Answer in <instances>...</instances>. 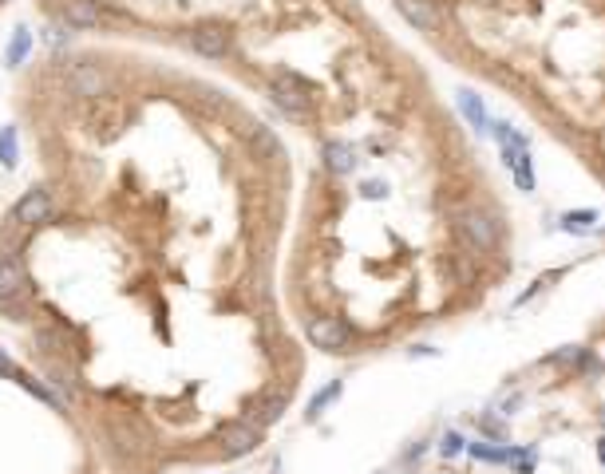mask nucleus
I'll list each match as a JSON object with an SVG mask.
<instances>
[{"label":"nucleus","instance_id":"2eb2a0df","mask_svg":"<svg viewBox=\"0 0 605 474\" xmlns=\"http://www.w3.org/2000/svg\"><path fill=\"white\" fill-rule=\"evenodd\" d=\"M593 225H598V210H566L558 218V230H566V233H589Z\"/></svg>","mask_w":605,"mask_h":474},{"label":"nucleus","instance_id":"ddd939ff","mask_svg":"<svg viewBox=\"0 0 605 474\" xmlns=\"http://www.w3.org/2000/svg\"><path fill=\"white\" fill-rule=\"evenodd\" d=\"M64 24L68 28H95L99 24V8L91 0H64Z\"/></svg>","mask_w":605,"mask_h":474},{"label":"nucleus","instance_id":"b1692460","mask_svg":"<svg viewBox=\"0 0 605 474\" xmlns=\"http://www.w3.org/2000/svg\"><path fill=\"white\" fill-rule=\"evenodd\" d=\"M0 5H5V0H0Z\"/></svg>","mask_w":605,"mask_h":474},{"label":"nucleus","instance_id":"6e6552de","mask_svg":"<svg viewBox=\"0 0 605 474\" xmlns=\"http://www.w3.org/2000/svg\"><path fill=\"white\" fill-rule=\"evenodd\" d=\"M47 218H52V194H47L44 186H32L28 194L12 206V222L16 225H40Z\"/></svg>","mask_w":605,"mask_h":474},{"label":"nucleus","instance_id":"f257e3e1","mask_svg":"<svg viewBox=\"0 0 605 474\" xmlns=\"http://www.w3.org/2000/svg\"><path fill=\"white\" fill-rule=\"evenodd\" d=\"M28 304H32V289H28L24 257L16 249H5L0 253V313H8L12 320H24Z\"/></svg>","mask_w":605,"mask_h":474},{"label":"nucleus","instance_id":"7ed1b4c3","mask_svg":"<svg viewBox=\"0 0 605 474\" xmlns=\"http://www.w3.org/2000/svg\"><path fill=\"white\" fill-rule=\"evenodd\" d=\"M269 95H273V103H277L281 111H289V115H297V118L313 111V91H308V83H305L301 76H289V71L273 76Z\"/></svg>","mask_w":605,"mask_h":474},{"label":"nucleus","instance_id":"9d476101","mask_svg":"<svg viewBox=\"0 0 605 474\" xmlns=\"http://www.w3.org/2000/svg\"><path fill=\"white\" fill-rule=\"evenodd\" d=\"M400 16L412 24V28L420 32H435L439 28V8L432 5V0H396Z\"/></svg>","mask_w":605,"mask_h":474},{"label":"nucleus","instance_id":"412c9836","mask_svg":"<svg viewBox=\"0 0 605 474\" xmlns=\"http://www.w3.org/2000/svg\"><path fill=\"white\" fill-rule=\"evenodd\" d=\"M598 459H601V467H605V438H598Z\"/></svg>","mask_w":605,"mask_h":474},{"label":"nucleus","instance_id":"dca6fc26","mask_svg":"<svg viewBox=\"0 0 605 474\" xmlns=\"http://www.w3.org/2000/svg\"><path fill=\"white\" fill-rule=\"evenodd\" d=\"M337 396H340V379H332V384H329L325 391H317V396H313V403H308V419H317V415L325 411V407H329V403L337 399Z\"/></svg>","mask_w":605,"mask_h":474},{"label":"nucleus","instance_id":"1a4fd4ad","mask_svg":"<svg viewBox=\"0 0 605 474\" xmlns=\"http://www.w3.org/2000/svg\"><path fill=\"white\" fill-rule=\"evenodd\" d=\"M503 150V166L515 174V186L522 194L534 190V162H530V147H498Z\"/></svg>","mask_w":605,"mask_h":474},{"label":"nucleus","instance_id":"f8f14e48","mask_svg":"<svg viewBox=\"0 0 605 474\" xmlns=\"http://www.w3.org/2000/svg\"><path fill=\"white\" fill-rule=\"evenodd\" d=\"M459 115L463 118H467V123H471V130H475V135H486V127H491V118H486V107H483V99H479V95H475V91H459Z\"/></svg>","mask_w":605,"mask_h":474},{"label":"nucleus","instance_id":"6ab92c4d","mask_svg":"<svg viewBox=\"0 0 605 474\" xmlns=\"http://www.w3.org/2000/svg\"><path fill=\"white\" fill-rule=\"evenodd\" d=\"M24 52H28V32L20 28V32H16V44H12V56H8V59H12V64H16V59H20Z\"/></svg>","mask_w":605,"mask_h":474},{"label":"nucleus","instance_id":"4468645a","mask_svg":"<svg viewBox=\"0 0 605 474\" xmlns=\"http://www.w3.org/2000/svg\"><path fill=\"white\" fill-rule=\"evenodd\" d=\"M325 166L332 174H352V166H356V150L349 147V142H325Z\"/></svg>","mask_w":605,"mask_h":474},{"label":"nucleus","instance_id":"423d86ee","mask_svg":"<svg viewBox=\"0 0 605 474\" xmlns=\"http://www.w3.org/2000/svg\"><path fill=\"white\" fill-rule=\"evenodd\" d=\"M261 443V427L257 423H249V419H237V423H225L222 431H218V447H222V455H249V450H257Z\"/></svg>","mask_w":605,"mask_h":474},{"label":"nucleus","instance_id":"4be33fe9","mask_svg":"<svg viewBox=\"0 0 605 474\" xmlns=\"http://www.w3.org/2000/svg\"><path fill=\"white\" fill-rule=\"evenodd\" d=\"M601 147H605V135H601Z\"/></svg>","mask_w":605,"mask_h":474},{"label":"nucleus","instance_id":"39448f33","mask_svg":"<svg viewBox=\"0 0 605 474\" xmlns=\"http://www.w3.org/2000/svg\"><path fill=\"white\" fill-rule=\"evenodd\" d=\"M186 40L198 56H206V59H222V56H230V47H234V36H230L225 24H194Z\"/></svg>","mask_w":605,"mask_h":474},{"label":"nucleus","instance_id":"a211bd4d","mask_svg":"<svg viewBox=\"0 0 605 474\" xmlns=\"http://www.w3.org/2000/svg\"><path fill=\"white\" fill-rule=\"evenodd\" d=\"M439 450H443L447 459H455L459 450H467V438H463L459 431H447V435H443V443H439Z\"/></svg>","mask_w":605,"mask_h":474},{"label":"nucleus","instance_id":"f3484780","mask_svg":"<svg viewBox=\"0 0 605 474\" xmlns=\"http://www.w3.org/2000/svg\"><path fill=\"white\" fill-rule=\"evenodd\" d=\"M0 162L16 166V130H12V127L0 130Z\"/></svg>","mask_w":605,"mask_h":474},{"label":"nucleus","instance_id":"0eeeda50","mask_svg":"<svg viewBox=\"0 0 605 474\" xmlns=\"http://www.w3.org/2000/svg\"><path fill=\"white\" fill-rule=\"evenodd\" d=\"M111 88V76L99 64H76L68 71V91L79 95V99H99Z\"/></svg>","mask_w":605,"mask_h":474},{"label":"nucleus","instance_id":"9b49d317","mask_svg":"<svg viewBox=\"0 0 605 474\" xmlns=\"http://www.w3.org/2000/svg\"><path fill=\"white\" fill-rule=\"evenodd\" d=\"M285 407H289V396H285V391H266V396H257L254 407H249V423H257V427L277 423L285 415Z\"/></svg>","mask_w":605,"mask_h":474},{"label":"nucleus","instance_id":"5701e85b","mask_svg":"<svg viewBox=\"0 0 605 474\" xmlns=\"http://www.w3.org/2000/svg\"><path fill=\"white\" fill-rule=\"evenodd\" d=\"M601 419H605V411H601Z\"/></svg>","mask_w":605,"mask_h":474},{"label":"nucleus","instance_id":"20e7f679","mask_svg":"<svg viewBox=\"0 0 605 474\" xmlns=\"http://www.w3.org/2000/svg\"><path fill=\"white\" fill-rule=\"evenodd\" d=\"M305 336H308V344H313V348H320V352H349L352 328H349V320L325 313V316H313V320H308Z\"/></svg>","mask_w":605,"mask_h":474},{"label":"nucleus","instance_id":"aec40b11","mask_svg":"<svg viewBox=\"0 0 605 474\" xmlns=\"http://www.w3.org/2000/svg\"><path fill=\"white\" fill-rule=\"evenodd\" d=\"M388 190H384V182H364V198H384Z\"/></svg>","mask_w":605,"mask_h":474},{"label":"nucleus","instance_id":"f03ea898","mask_svg":"<svg viewBox=\"0 0 605 474\" xmlns=\"http://www.w3.org/2000/svg\"><path fill=\"white\" fill-rule=\"evenodd\" d=\"M455 230L475 253H491L498 245V222L486 210H463L455 218Z\"/></svg>","mask_w":605,"mask_h":474}]
</instances>
